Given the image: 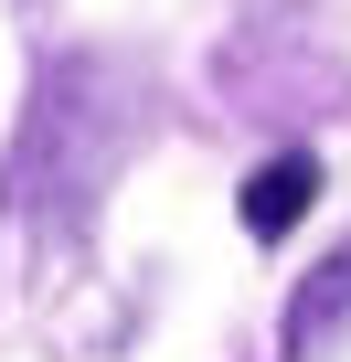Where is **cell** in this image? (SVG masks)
<instances>
[{
	"label": "cell",
	"mask_w": 351,
	"mask_h": 362,
	"mask_svg": "<svg viewBox=\"0 0 351 362\" xmlns=\"http://www.w3.org/2000/svg\"><path fill=\"white\" fill-rule=\"evenodd\" d=\"M309 203H319V160H309V149H277L266 170H245V192H234V214H245V235H256V245H277Z\"/></svg>",
	"instance_id": "obj_1"
}]
</instances>
